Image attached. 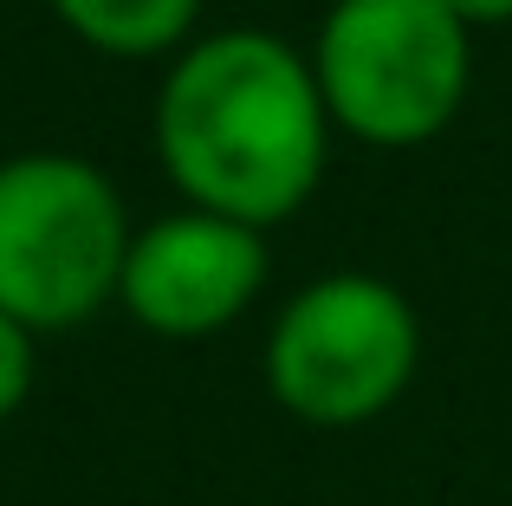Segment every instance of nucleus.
<instances>
[{
    "label": "nucleus",
    "mask_w": 512,
    "mask_h": 506,
    "mask_svg": "<svg viewBox=\"0 0 512 506\" xmlns=\"http://www.w3.org/2000/svg\"><path fill=\"white\" fill-rule=\"evenodd\" d=\"M52 20L104 59H175L201 26V0H46Z\"/></svg>",
    "instance_id": "nucleus-6"
},
{
    "label": "nucleus",
    "mask_w": 512,
    "mask_h": 506,
    "mask_svg": "<svg viewBox=\"0 0 512 506\" xmlns=\"http://www.w3.org/2000/svg\"><path fill=\"white\" fill-rule=\"evenodd\" d=\"M422 370V318L389 279L325 273L279 305L266 331V390L305 429H363Z\"/></svg>",
    "instance_id": "nucleus-4"
},
{
    "label": "nucleus",
    "mask_w": 512,
    "mask_h": 506,
    "mask_svg": "<svg viewBox=\"0 0 512 506\" xmlns=\"http://www.w3.org/2000/svg\"><path fill=\"white\" fill-rule=\"evenodd\" d=\"M266 292V228L208 215V208H175L130 234L117 305L156 338H214L234 318L253 312Z\"/></svg>",
    "instance_id": "nucleus-5"
},
{
    "label": "nucleus",
    "mask_w": 512,
    "mask_h": 506,
    "mask_svg": "<svg viewBox=\"0 0 512 506\" xmlns=\"http://www.w3.org/2000/svg\"><path fill=\"white\" fill-rule=\"evenodd\" d=\"M117 182L91 156L20 150L0 163V312L33 331H72L117 299L130 253Z\"/></svg>",
    "instance_id": "nucleus-3"
},
{
    "label": "nucleus",
    "mask_w": 512,
    "mask_h": 506,
    "mask_svg": "<svg viewBox=\"0 0 512 506\" xmlns=\"http://www.w3.org/2000/svg\"><path fill=\"white\" fill-rule=\"evenodd\" d=\"M312 72L344 137L415 150L461 117L474 85V26L448 0H331Z\"/></svg>",
    "instance_id": "nucleus-2"
},
{
    "label": "nucleus",
    "mask_w": 512,
    "mask_h": 506,
    "mask_svg": "<svg viewBox=\"0 0 512 506\" xmlns=\"http://www.w3.org/2000/svg\"><path fill=\"white\" fill-rule=\"evenodd\" d=\"M39 377V331L20 325L13 312H0V422H13L33 396Z\"/></svg>",
    "instance_id": "nucleus-7"
},
{
    "label": "nucleus",
    "mask_w": 512,
    "mask_h": 506,
    "mask_svg": "<svg viewBox=\"0 0 512 506\" xmlns=\"http://www.w3.org/2000/svg\"><path fill=\"white\" fill-rule=\"evenodd\" d=\"M156 156L188 208L279 228L318 195L331 111L312 52L266 26L195 33L156 91Z\"/></svg>",
    "instance_id": "nucleus-1"
},
{
    "label": "nucleus",
    "mask_w": 512,
    "mask_h": 506,
    "mask_svg": "<svg viewBox=\"0 0 512 506\" xmlns=\"http://www.w3.org/2000/svg\"><path fill=\"white\" fill-rule=\"evenodd\" d=\"M448 7L461 13L474 33H480V26H506L512 20V0H448Z\"/></svg>",
    "instance_id": "nucleus-8"
}]
</instances>
